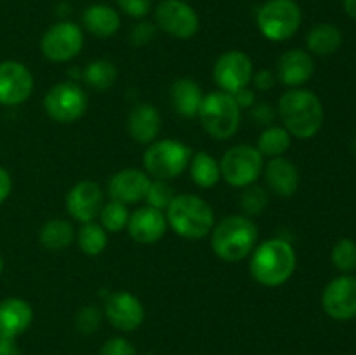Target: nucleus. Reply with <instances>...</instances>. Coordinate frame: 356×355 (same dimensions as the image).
<instances>
[{
	"label": "nucleus",
	"mask_w": 356,
	"mask_h": 355,
	"mask_svg": "<svg viewBox=\"0 0 356 355\" xmlns=\"http://www.w3.org/2000/svg\"><path fill=\"white\" fill-rule=\"evenodd\" d=\"M278 113L289 134L299 139L313 138L323 124L322 101L306 89L285 93L278 101Z\"/></svg>",
	"instance_id": "1"
},
{
	"label": "nucleus",
	"mask_w": 356,
	"mask_h": 355,
	"mask_svg": "<svg viewBox=\"0 0 356 355\" xmlns=\"http://www.w3.org/2000/svg\"><path fill=\"white\" fill-rule=\"evenodd\" d=\"M296 270V253L284 239L264 240L250 260V274L259 284L277 287L285 284Z\"/></svg>",
	"instance_id": "2"
},
{
	"label": "nucleus",
	"mask_w": 356,
	"mask_h": 355,
	"mask_svg": "<svg viewBox=\"0 0 356 355\" xmlns=\"http://www.w3.org/2000/svg\"><path fill=\"white\" fill-rule=\"evenodd\" d=\"M167 221L184 239H202L214 228V211L204 198L183 194L172 198L167 207Z\"/></svg>",
	"instance_id": "3"
},
{
	"label": "nucleus",
	"mask_w": 356,
	"mask_h": 355,
	"mask_svg": "<svg viewBox=\"0 0 356 355\" xmlns=\"http://www.w3.org/2000/svg\"><path fill=\"white\" fill-rule=\"evenodd\" d=\"M257 226L245 216H228L212 230V249L221 260L240 261L256 247Z\"/></svg>",
	"instance_id": "4"
},
{
	"label": "nucleus",
	"mask_w": 356,
	"mask_h": 355,
	"mask_svg": "<svg viewBox=\"0 0 356 355\" xmlns=\"http://www.w3.org/2000/svg\"><path fill=\"white\" fill-rule=\"evenodd\" d=\"M202 127L216 139H228L240 125V106L233 94L218 90L202 100L198 108Z\"/></svg>",
	"instance_id": "5"
},
{
	"label": "nucleus",
	"mask_w": 356,
	"mask_h": 355,
	"mask_svg": "<svg viewBox=\"0 0 356 355\" xmlns=\"http://www.w3.org/2000/svg\"><path fill=\"white\" fill-rule=\"evenodd\" d=\"M191 160V148L176 139H160L149 145L143 155L146 171L160 181H169L179 176Z\"/></svg>",
	"instance_id": "6"
},
{
	"label": "nucleus",
	"mask_w": 356,
	"mask_h": 355,
	"mask_svg": "<svg viewBox=\"0 0 356 355\" xmlns=\"http://www.w3.org/2000/svg\"><path fill=\"white\" fill-rule=\"evenodd\" d=\"M301 21V9L294 0H268L257 13L261 33L273 42L291 38L299 30Z\"/></svg>",
	"instance_id": "7"
},
{
	"label": "nucleus",
	"mask_w": 356,
	"mask_h": 355,
	"mask_svg": "<svg viewBox=\"0 0 356 355\" xmlns=\"http://www.w3.org/2000/svg\"><path fill=\"white\" fill-rule=\"evenodd\" d=\"M219 169L226 183L232 187H249L263 171V155L254 146L236 145L225 153Z\"/></svg>",
	"instance_id": "8"
},
{
	"label": "nucleus",
	"mask_w": 356,
	"mask_h": 355,
	"mask_svg": "<svg viewBox=\"0 0 356 355\" xmlns=\"http://www.w3.org/2000/svg\"><path fill=\"white\" fill-rule=\"evenodd\" d=\"M44 108L52 120L72 124L86 111L87 94L75 82H61L45 94Z\"/></svg>",
	"instance_id": "9"
},
{
	"label": "nucleus",
	"mask_w": 356,
	"mask_h": 355,
	"mask_svg": "<svg viewBox=\"0 0 356 355\" xmlns=\"http://www.w3.org/2000/svg\"><path fill=\"white\" fill-rule=\"evenodd\" d=\"M42 52L54 63L70 61L83 47V33L79 24L61 21L44 33L40 42Z\"/></svg>",
	"instance_id": "10"
},
{
	"label": "nucleus",
	"mask_w": 356,
	"mask_h": 355,
	"mask_svg": "<svg viewBox=\"0 0 356 355\" xmlns=\"http://www.w3.org/2000/svg\"><path fill=\"white\" fill-rule=\"evenodd\" d=\"M156 24L176 38H191L198 31V16L184 0H162L155 10Z\"/></svg>",
	"instance_id": "11"
},
{
	"label": "nucleus",
	"mask_w": 356,
	"mask_h": 355,
	"mask_svg": "<svg viewBox=\"0 0 356 355\" xmlns=\"http://www.w3.org/2000/svg\"><path fill=\"white\" fill-rule=\"evenodd\" d=\"M252 79V61L242 51H228L219 56L214 66V80L225 93L245 89Z\"/></svg>",
	"instance_id": "12"
},
{
	"label": "nucleus",
	"mask_w": 356,
	"mask_h": 355,
	"mask_svg": "<svg viewBox=\"0 0 356 355\" xmlns=\"http://www.w3.org/2000/svg\"><path fill=\"white\" fill-rule=\"evenodd\" d=\"M322 305L334 320H351L356 317V278L351 275L334 278L323 291Z\"/></svg>",
	"instance_id": "13"
},
{
	"label": "nucleus",
	"mask_w": 356,
	"mask_h": 355,
	"mask_svg": "<svg viewBox=\"0 0 356 355\" xmlns=\"http://www.w3.org/2000/svg\"><path fill=\"white\" fill-rule=\"evenodd\" d=\"M33 90V77L30 70L17 61L0 63V103L21 104Z\"/></svg>",
	"instance_id": "14"
},
{
	"label": "nucleus",
	"mask_w": 356,
	"mask_h": 355,
	"mask_svg": "<svg viewBox=\"0 0 356 355\" xmlns=\"http://www.w3.org/2000/svg\"><path fill=\"white\" fill-rule=\"evenodd\" d=\"M103 190L94 181H80L66 195V209L80 223H90L103 209Z\"/></svg>",
	"instance_id": "15"
},
{
	"label": "nucleus",
	"mask_w": 356,
	"mask_h": 355,
	"mask_svg": "<svg viewBox=\"0 0 356 355\" xmlns=\"http://www.w3.org/2000/svg\"><path fill=\"white\" fill-rule=\"evenodd\" d=\"M149 178L143 171L138 169H124L113 174L108 183V194L111 200L120 202V204H134V202L146 198L149 190Z\"/></svg>",
	"instance_id": "16"
},
{
	"label": "nucleus",
	"mask_w": 356,
	"mask_h": 355,
	"mask_svg": "<svg viewBox=\"0 0 356 355\" xmlns=\"http://www.w3.org/2000/svg\"><path fill=\"white\" fill-rule=\"evenodd\" d=\"M106 317L120 331H134L145 319L141 301L131 292H115L106 301Z\"/></svg>",
	"instance_id": "17"
},
{
	"label": "nucleus",
	"mask_w": 356,
	"mask_h": 355,
	"mask_svg": "<svg viewBox=\"0 0 356 355\" xmlns=\"http://www.w3.org/2000/svg\"><path fill=\"white\" fill-rule=\"evenodd\" d=\"M127 228L136 242L152 244L165 235L167 218L159 209L145 205V207L136 209V212L129 216Z\"/></svg>",
	"instance_id": "18"
},
{
	"label": "nucleus",
	"mask_w": 356,
	"mask_h": 355,
	"mask_svg": "<svg viewBox=\"0 0 356 355\" xmlns=\"http://www.w3.org/2000/svg\"><path fill=\"white\" fill-rule=\"evenodd\" d=\"M315 73L313 58L302 49H292L284 52L278 59L277 75L282 84L291 87H299L308 82Z\"/></svg>",
	"instance_id": "19"
},
{
	"label": "nucleus",
	"mask_w": 356,
	"mask_h": 355,
	"mask_svg": "<svg viewBox=\"0 0 356 355\" xmlns=\"http://www.w3.org/2000/svg\"><path fill=\"white\" fill-rule=\"evenodd\" d=\"M33 312L24 299L9 298L0 303V338H16L30 327Z\"/></svg>",
	"instance_id": "20"
},
{
	"label": "nucleus",
	"mask_w": 356,
	"mask_h": 355,
	"mask_svg": "<svg viewBox=\"0 0 356 355\" xmlns=\"http://www.w3.org/2000/svg\"><path fill=\"white\" fill-rule=\"evenodd\" d=\"M129 134L138 143H152L162 129V118L153 104H138L129 115Z\"/></svg>",
	"instance_id": "21"
},
{
	"label": "nucleus",
	"mask_w": 356,
	"mask_h": 355,
	"mask_svg": "<svg viewBox=\"0 0 356 355\" xmlns=\"http://www.w3.org/2000/svg\"><path fill=\"white\" fill-rule=\"evenodd\" d=\"M266 183L280 197H291L298 191L299 171L284 157H275L266 166Z\"/></svg>",
	"instance_id": "22"
},
{
	"label": "nucleus",
	"mask_w": 356,
	"mask_h": 355,
	"mask_svg": "<svg viewBox=\"0 0 356 355\" xmlns=\"http://www.w3.org/2000/svg\"><path fill=\"white\" fill-rule=\"evenodd\" d=\"M83 26L92 35L101 38L111 37L120 28V16L117 10L104 3H94L89 6L82 14Z\"/></svg>",
	"instance_id": "23"
},
{
	"label": "nucleus",
	"mask_w": 356,
	"mask_h": 355,
	"mask_svg": "<svg viewBox=\"0 0 356 355\" xmlns=\"http://www.w3.org/2000/svg\"><path fill=\"white\" fill-rule=\"evenodd\" d=\"M202 100V89L191 79H179L170 87V103L174 110L183 117H193L198 113Z\"/></svg>",
	"instance_id": "24"
},
{
	"label": "nucleus",
	"mask_w": 356,
	"mask_h": 355,
	"mask_svg": "<svg viewBox=\"0 0 356 355\" xmlns=\"http://www.w3.org/2000/svg\"><path fill=\"white\" fill-rule=\"evenodd\" d=\"M308 49L316 56H330L343 45V33L330 23L316 24L306 37Z\"/></svg>",
	"instance_id": "25"
},
{
	"label": "nucleus",
	"mask_w": 356,
	"mask_h": 355,
	"mask_svg": "<svg viewBox=\"0 0 356 355\" xmlns=\"http://www.w3.org/2000/svg\"><path fill=\"white\" fill-rule=\"evenodd\" d=\"M73 226L65 219H51L40 230V242L49 251H63L73 242Z\"/></svg>",
	"instance_id": "26"
},
{
	"label": "nucleus",
	"mask_w": 356,
	"mask_h": 355,
	"mask_svg": "<svg viewBox=\"0 0 356 355\" xmlns=\"http://www.w3.org/2000/svg\"><path fill=\"white\" fill-rule=\"evenodd\" d=\"M221 176V169L214 157L205 152L195 153L191 159V178L200 188L214 187Z\"/></svg>",
	"instance_id": "27"
},
{
	"label": "nucleus",
	"mask_w": 356,
	"mask_h": 355,
	"mask_svg": "<svg viewBox=\"0 0 356 355\" xmlns=\"http://www.w3.org/2000/svg\"><path fill=\"white\" fill-rule=\"evenodd\" d=\"M83 80L92 89L106 90L117 80V68L113 63L106 61V59H97V61L89 63L87 68L83 70Z\"/></svg>",
	"instance_id": "28"
},
{
	"label": "nucleus",
	"mask_w": 356,
	"mask_h": 355,
	"mask_svg": "<svg viewBox=\"0 0 356 355\" xmlns=\"http://www.w3.org/2000/svg\"><path fill=\"white\" fill-rule=\"evenodd\" d=\"M289 146H291V134L285 127H268L257 141V150L261 155L273 157V159L287 152Z\"/></svg>",
	"instance_id": "29"
},
{
	"label": "nucleus",
	"mask_w": 356,
	"mask_h": 355,
	"mask_svg": "<svg viewBox=\"0 0 356 355\" xmlns=\"http://www.w3.org/2000/svg\"><path fill=\"white\" fill-rule=\"evenodd\" d=\"M108 244L106 230L96 223H83L79 232V246L89 256H97L104 251Z\"/></svg>",
	"instance_id": "30"
},
{
	"label": "nucleus",
	"mask_w": 356,
	"mask_h": 355,
	"mask_svg": "<svg viewBox=\"0 0 356 355\" xmlns=\"http://www.w3.org/2000/svg\"><path fill=\"white\" fill-rule=\"evenodd\" d=\"M101 216V226L108 232H120L124 226H127L129 221V211L124 204L120 202L111 200L110 204H104L99 212Z\"/></svg>",
	"instance_id": "31"
},
{
	"label": "nucleus",
	"mask_w": 356,
	"mask_h": 355,
	"mask_svg": "<svg viewBox=\"0 0 356 355\" xmlns=\"http://www.w3.org/2000/svg\"><path fill=\"white\" fill-rule=\"evenodd\" d=\"M332 263L341 271H353L356 268V242L351 239H343L334 246Z\"/></svg>",
	"instance_id": "32"
},
{
	"label": "nucleus",
	"mask_w": 356,
	"mask_h": 355,
	"mask_svg": "<svg viewBox=\"0 0 356 355\" xmlns=\"http://www.w3.org/2000/svg\"><path fill=\"white\" fill-rule=\"evenodd\" d=\"M172 198H174L172 188H170L165 181H160V180L153 181V183L149 184L148 194H146V202H148L149 207H155L159 209V211L169 207Z\"/></svg>",
	"instance_id": "33"
},
{
	"label": "nucleus",
	"mask_w": 356,
	"mask_h": 355,
	"mask_svg": "<svg viewBox=\"0 0 356 355\" xmlns=\"http://www.w3.org/2000/svg\"><path fill=\"white\" fill-rule=\"evenodd\" d=\"M268 204L266 191L261 187L247 188L242 195V209L247 214H259Z\"/></svg>",
	"instance_id": "34"
},
{
	"label": "nucleus",
	"mask_w": 356,
	"mask_h": 355,
	"mask_svg": "<svg viewBox=\"0 0 356 355\" xmlns=\"http://www.w3.org/2000/svg\"><path fill=\"white\" fill-rule=\"evenodd\" d=\"M101 324V312L94 306H86L76 313V327L80 333L90 334L99 327Z\"/></svg>",
	"instance_id": "35"
},
{
	"label": "nucleus",
	"mask_w": 356,
	"mask_h": 355,
	"mask_svg": "<svg viewBox=\"0 0 356 355\" xmlns=\"http://www.w3.org/2000/svg\"><path fill=\"white\" fill-rule=\"evenodd\" d=\"M117 3L131 17H145L152 9V0H117Z\"/></svg>",
	"instance_id": "36"
},
{
	"label": "nucleus",
	"mask_w": 356,
	"mask_h": 355,
	"mask_svg": "<svg viewBox=\"0 0 356 355\" xmlns=\"http://www.w3.org/2000/svg\"><path fill=\"white\" fill-rule=\"evenodd\" d=\"M99 355H136V350L124 338H113L104 343Z\"/></svg>",
	"instance_id": "37"
},
{
	"label": "nucleus",
	"mask_w": 356,
	"mask_h": 355,
	"mask_svg": "<svg viewBox=\"0 0 356 355\" xmlns=\"http://www.w3.org/2000/svg\"><path fill=\"white\" fill-rule=\"evenodd\" d=\"M155 26L152 23H139L132 28L131 42L134 45H145L155 38Z\"/></svg>",
	"instance_id": "38"
},
{
	"label": "nucleus",
	"mask_w": 356,
	"mask_h": 355,
	"mask_svg": "<svg viewBox=\"0 0 356 355\" xmlns=\"http://www.w3.org/2000/svg\"><path fill=\"white\" fill-rule=\"evenodd\" d=\"M252 118L257 122V124H263V125L271 124V122H273V118H275L273 108H271L270 104H266V103L257 104V106L252 110Z\"/></svg>",
	"instance_id": "39"
},
{
	"label": "nucleus",
	"mask_w": 356,
	"mask_h": 355,
	"mask_svg": "<svg viewBox=\"0 0 356 355\" xmlns=\"http://www.w3.org/2000/svg\"><path fill=\"white\" fill-rule=\"evenodd\" d=\"M10 188H13V181H10L9 173L3 167H0V204L9 197Z\"/></svg>",
	"instance_id": "40"
},
{
	"label": "nucleus",
	"mask_w": 356,
	"mask_h": 355,
	"mask_svg": "<svg viewBox=\"0 0 356 355\" xmlns=\"http://www.w3.org/2000/svg\"><path fill=\"white\" fill-rule=\"evenodd\" d=\"M233 97H235V101L238 103L240 110H242V108L252 106L254 100H256V96H254L252 90L247 89V87H245V89H242V90H238V93L233 94Z\"/></svg>",
	"instance_id": "41"
},
{
	"label": "nucleus",
	"mask_w": 356,
	"mask_h": 355,
	"mask_svg": "<svg viewBox=\"0 0 356 355\" xmlns=\"http://www.w3.org/2000/svg\"><path fill=\"white\" fill-rule=\"evenodd\" d=\"M16 338H0V355H21L16 345Z\"/></svg>",
	"instance_id": "42"
},
{
	"label": "nucleus",
	"mask_w": 356,
	"mask_h": 355,
	"mask_svg": "<svg viewBox=\"0 0 356 355\" xmlns=\"http://www.w3.org/2000/svg\"><path fill=\"white\" fill-rule=\"evenodd\" d=\"M254 82H256V86L259 87L261 90H266L273 86L275 77H273V73L268 72V70H263V72H259L256 77H254Z\"/></svg>",
	"instance_id": "43"
},
{
	"label": "nucleus",
	"mask_w": 356,
	"mask_h": 355,
	"mask_svg": "<svg viewBox=\"0 0 356 355\" xmlns=\"http://www.w3.org/2000/svg\"><path fill=\"white\" fill-rule=\"evenodd\" d=\"M344 10L348 16L356 21V0H344Z\"/></svg>",
	"instance_id": "44"
},
{
	"label": "nucleus",
	"mask_w": 356,
	"mask_h": 355,
	"mask_svg": "<svg viewBox=\"0 0 356 355\" xmlns=\"http://www.w3.org/2000/svg\"><path fill=\"white\" fill-rule=\"evenodd\" d=\"M2 268H3V261H2V258H0V274H2Z\"/></svg>",
	"instance_id": "45"
},
{
	"label": "nucleus",
	"mask_w": 356,
	"mask_h": 355,
	"mask_svg": "<svg viewBox=\"0 0 356 355\" xmlns=\"http://www.w3.org/2000/svg\"><path fill=\"white\" fill-rule=\"evenodd\" d=\"M353 152H355V155H356V136H355V141H353Z\"/></svg>",
	"instance_id": "46"
}]
</instances>
